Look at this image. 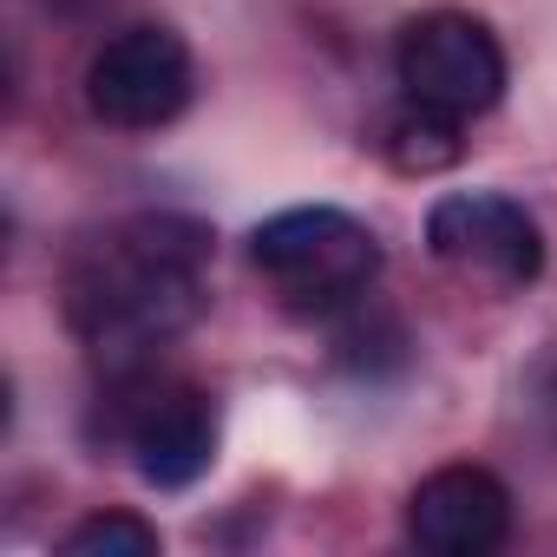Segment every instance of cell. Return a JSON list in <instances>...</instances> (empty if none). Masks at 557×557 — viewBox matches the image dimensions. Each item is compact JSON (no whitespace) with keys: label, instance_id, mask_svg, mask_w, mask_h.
<instances>
[{"label":"cell","instance_id":"5","mask_svg":"<svg viewBox=\"0 0 557 557\" xmlns=\"http://www.w3.org/2000/svg\"><path fill=\"white\" fill-rule=\"evenodd\" d=\"M190 92H197L190 40L164 21L119 27L86 60V112L112 132H164L171 119H184Z\"/></svg>","mask_w":557,"mask_h":557},{"label":"cell","instance_id":"1","mask_svg":"<svg viewBox=\"0 0 557 557\" xmlns=\"http://www.w3.org/2000/svg\"><path fill=\"white\" fill-rule=\"evenodd\" d=\"M210 230L184 210H138L99 230L66 262V322L92 368H151L197 315L210 289Z\"/></svg>","mask_w":557,"mask_h":557},{"label":"cell","instance_id":"3","mask_svg":"<svg viewBox=\"0 0 557 557\" xmlns=\"http://www.w3.org/2000/svg\"><path fill=\"white\" fill-rule=\"evenodd\" d=\"M106 440H119L151 492H190L216 466V400L197 381H164L158 368L112 374V420Z\"/></svg>","mask_w":557,"mask_h":557},{"label":"cell","instance_id":"6","mask_svg":"<svg viewBox=\"0 0 557 557\" xmlns=\"http://www.w3.org/2000/svg\"><path fill=\"white\" fill-rule=\"evenodd\" d=\"M426 249L492 296H518L544 275V230L505 190H446L426 210Z\"/></svg>","mask_w":557,"mask_h":557},{"label":"cell","instance_id":"2","mask_svg":"<svg viewBox=\"0 0 557 557\" xmlns=\"http://www.w3.org/2000/svg\"><path fill=\"white\" fill-rule=\"evenodd\" d=\"M249 269L289 315L355 309L381 275V236L335 203H296L249 230Z\"/></svg>","mask_w":557,"mask_h":557},{"label":"cell","instance_id":"7","mask_svg":"<svg viewBox=\"0 0 557 557\" xmlns=\"http://www.w3.org/2000/svg\"><path fill=\"white\" fill-rule=\"evenodd\" d=\"M407 537L433 557H492L511 537V485L492 466L453 459L407 492Z\"/></svg>","mask_w":557,"mask_h":557},{"label":"cell","instance_id":"4","mask_svg":"<svg viewBox=\"0 0 557 557\" xmlns=\"http://www.w3.org/2000/svg\"><path fill=\"white\" fill-rule=\"evenodd\" d=\"M394 79L400 99L472 125L505 99V47L466 8H426L394 40Z\"/></svg>","mask_w":557,"mask_h":557},{"label":"cell","instance_id":"9","mask_svg":"<svg viewBox=\"0 0 557 557\" xmlns=\"http://www.w3.org/2000/svg\"><path fill=\"white\" fill-rule=\"evenodd\" d=\"M60 550H66V557H158V550H164V531H158L151 518L112 505V511H92V518H79L73 531H60Z\"/></svg>","mask_w":557,"mask_h":557},{"label":"cell","instance_id":"8","mask_svg":"<svg viewBox=\"0 0 557 557\" xmlns=\"http://www.w3.org/2000/svg\"><path fill=\"white\" fill-rule=\"evenodd\" d=\"M466 125L459 119H440V112H426V106H400L387 125H381V158L394 164V171H407V177H433V171H453L459 164V151H466V138H459Z\"/></svg>","mask_w":557,"mask_h":557}]
</instances>
